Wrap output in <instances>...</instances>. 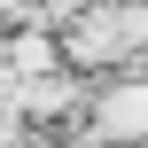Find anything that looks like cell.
Here are the masks:
<instances>
[{
    "label": "cell",
    "mask_w": 148,
    "mask_h": 148,
    "mask_svg": "<svg viewBox=\"0 0 148 148\" xmlns=\"http://www.w3.org/2000/svg\"><path fill=\"white\" fill-rule=\"evenodd\" d=\"M101 140H148V86H109L101 94Z\"/></svg>",
    "instance_id": "cell-1"
}]
</instances>
